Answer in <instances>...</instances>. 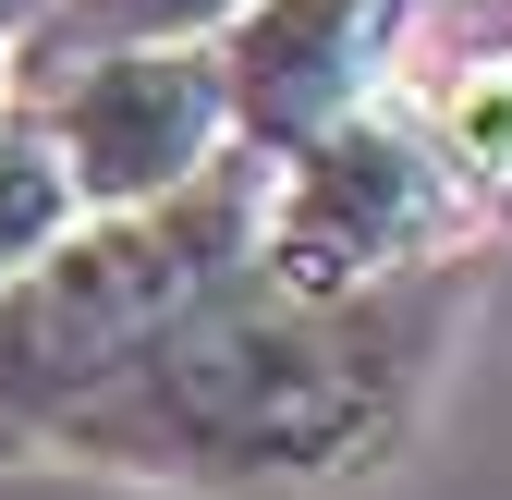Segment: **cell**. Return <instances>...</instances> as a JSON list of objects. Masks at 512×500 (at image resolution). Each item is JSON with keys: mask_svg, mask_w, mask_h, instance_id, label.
<instances>
[{"mask_svg": "<svg viewBox=\"0 0 512 500\" xmlns=\"http://www.w3.org/2000/svg\"><path fill=\"white\" fill-rule=\"evenodd\" d=\"M439 159H452L464 196L512 208V61H476V74L439 98Z\"/></svg>", "mask_w": 512, "mask_h": 500, "instance_id": "cell-7", "label": "cell"}, {"mask_svg": "<svg viewBox=\"0 0 512 500\" xmlns=\"http://www.w3.org/2000/svg\"><path fill=\"white\" fill-rule=\"evenodd\" d=\"M415 379H427V305H403V293L281 305L244 281L208 318H183L159 354H135L110 391H86L37 452L269 500V488L366 476L403 440Z\"/></svg>", "mask_w": 512, "mask_h": 500, "instance_id": "cell-1", "label": "cell"}, {"mask_svg": "<svg viewBox=\"0 0 512 500\" xmlns=\"http://www.w3.org/2000/svg\"><path fill=\"white\" fill-rule=\"evenodd\" d=\"M74 220H86V208H74V183H61V147L37 135V122L0 110V293H13Z\"/></svg>", "mask_w": 512, "mask_h": 500, "instance_id": "cell-6", "label": "cell"}, {"mask_svg": "<svg viewBox=\"0 0 512 500\" xmlns=\"http://www.w3.org/2000/svg\"><path fill=\"white\" fill-rule=\"evenodd\" d=\"M464 232V183L403 110H354L317 147L281 159L256 196V293L281 305H366L439 269V244Z\"/></svg>", "mask_w": 512, "mask_h": 500, "instance_id": "cell-3", "label": "cell"}, {"mask_svg": "<svg viewBox=\"0 0 512 500\" xmlns=\"http://www.w3.org/2000/svg\"><path fill=\"white\" fill-rule=\"evenodd\" d=\"M256 196L269 171H208L159 208L74 220L49 257L0 293V452H37L86 391L256 281Z\"/></svg>", "mask_w": 512, "mask_h": 500, "instance_id": "cell-2", "label": "cell"}, {"mask_svg": "<svg viewBox=\"0 0 512 500\" xmlns=\"http://www.w3.org/2000/svg\"><path fill=\"white\" fill-rule=\"evenodd\" d=\"M391 13H403V0H244L232 37L208 49L232 135H256L269 159H293V147L330 135V122H354L378 49H391Z\"/></svg>", "mask_w": 512, "mask_h": 500, "instance_id": "cell-5", "label": "cell"}, {"mask_svg": "<svg viewBox=\"0 0 512 500\" xmlns=\"http://www.w3.org/2000/svg\"><path fill=\"white\" fill-rule=\"evenodd\" d=\"M220 135H232V110H220V61L208 49H110L98 74H74V98L49 122L61 183H74V208H98V220L208 183Z\"/></svg>", "mask_w": 512, "mask_h": 500, "instance_id": "cell-4", "label": "cell"}, {"mask_svg": "<svg viewBox=\"0 0 512 500\" xmlns=\"http://www.w3.org/2000/svg\"><path fill=\"white\" fill-rule=\"evenodd\" d=\"M25 13H37V0H0V37H13V25H25Z\"/></svg>", "mask_w": 512, "mask_h": 500, "instance_id": "cell-8", "label": "cell"}]
</instances>
